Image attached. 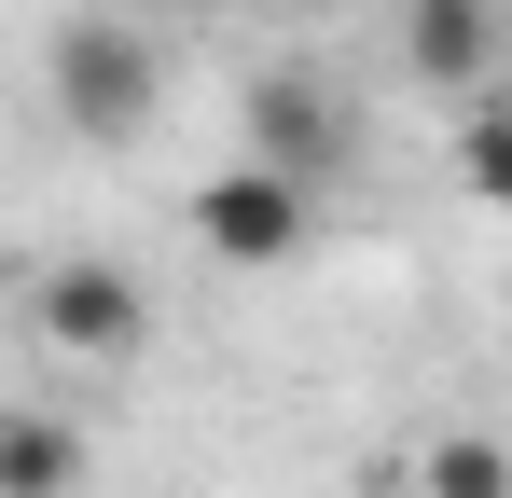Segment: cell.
I'll return each mask as SVG.
<instances>
[{"instance_id": "ba28073f", "label": "cell", "mask_w": 512, "mask_h": 498, "mask_svg": "<svg viewBox=\"0 0 512 498\" xmlns=\"http://www.w3.org/2000/svg\"><path fill=\"white\" fill-rule=\"evenodd\" d=\"M457 194L471 208H512V111H471L457 125Z\"/></svg>"}, {"instance_id": "52a82bcc", "label": "cell", "mask_w": 512, "mask_h": 498, "mask_svg": "<svg viewBox=\"0 0 512 498\" xmlns=\"http://www.w3.org/2000/svg\"><path fill=\"white\" fill-rule=\"evenodd\" d=\"M416 485L429 498H512V443H485V429H443L416 457Z\"/></svg>"}, {"instance_id": "6da1fadb", "label": "cell", "mask_w": 512, "mask_h": 498, "mask_svg": "<svg viewBox=\"0 0 512 498\" xmlns=\"http://www.w3.org/2000/svg\"><path fill=\"white\" fill-rule=\"evenodd\" d=\"M42 83H56V125L70 139H139L153 125V97H167V56H153V28H125V14H56V56H42Z\"/></svg>"}, {"instance_id": "8992f818", "label": "cell", "mask_w": 512, "mask_h": 498, "mask_svg": "<svg viewBox=\"0 0 512 498\" xmlns=\"http://www.w3.org/2000/svg\"><path fill=\"white\" fill-rule=\"evenodd\" d=\"M0 485L14 498H70L84 485V429H70V415H14V429H0Z\"/></svg>"}, {"instance_id": "277c9868", "label": "cell", "mask_w": 512, "mask_h": 498, "mask_svg": "<svg viewBox=\"0 0 512 498\" xmlns=\"http://www.w3.org/2000/svg\"><path fill=\"white\" fill-rule=\"evenodd\" d=\"M250 153L305 166V180H346V111L305 70H277V83H250Z\"/></svg>"}, {"instance_id": "3957f363", "label": "cell", "mask_w": 512, "mask_h": 498, "mask_svg": "<svg viewBox=\"0 0 512 498\" xmlns=\"http://www.w3.org/2000/svg\"><path fill=\"white\" fill-rule=\"evenodd\" d=\"M28 332H42V346H70V360H139V346H153V291H139L125 263L70 249V263H42V291H28Z\"/></svg>"}, {"instance_id": "5b68a950", "label": "cell", "mask_w": 512, "mask_h": 498, "mask_svg": "<svg viewBox=\"0 0 512 498\" xmlns=\"http://www.w3.org/2000/svg\"><path fill=\"white\" fill-rule=\"evenodd\" d=\"M402 56H416V83H485L499 0H402Z\"/></svg>"}, {"instance_id": "7a4b0ae2", "label": "cell", "mask_w": 512, "mask_h": 498, "mask_svg": "<svg viewBox=\"0 0 512 498\" xmlns=\"http://www.w3.org/2000/svg\"><path fill=\"white\" fill-rule=\"evenodd\" d=\"M194 236L222 249V263H291V249L319 236V180H305V166H277V153H236V166H208Z\"/></svg>"}]
</instances>
